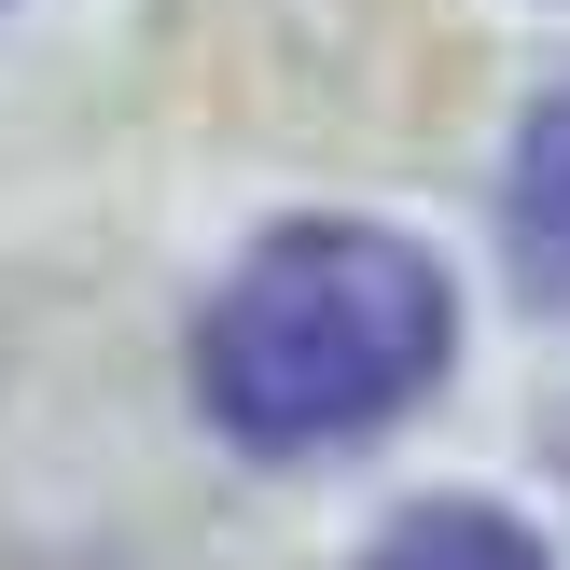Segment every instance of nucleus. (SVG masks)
Returning <instances> with one entry per match:
<instances>
[{
    "label": "nucleus",
    "mask_w": 570,
    "mask_h": 570,
    "mask_svg": "<svg viewBox=\"0 0 570 570\" xmlns=\"http://www.w3.org/2000/svg\"><path fill=\"white\" fill-rule=\"evenodd\" d=\"M362 570H557V557L529 543L515 515H488V501H417V515L390 529Z\"/></svg>",
    "instance_id": "obj_3"
},
{
    "label": "nucleus",
    "mask_w": 570,
    "mask_h": 570,
    "mask_svg": "<svg viewBox=\"0 0 570 570\" xmlns=\"http://www.w3.org/2000/svg\"><path fill=\"white\" fill-rule=\"evenodd\" d=\"M460 348V293L390 223H278L195 334V404L250 460H334L390 432Z\"/></svg>",
    "instance_id": "obj_1"
},
{
    "label": "nucleus",
    "mask_w": 570,
    "mask_h": 570,
    "mask_svg": "<svg viewBox=\"0 0 570 570\" xmlns=\"http://www.w3.org/2000/svg\"><path fill=\"white\" fill-rule=\"evenodd\" d=\"M501 223H515V265H529V293H557L570 306V83L543 111H529V139H515V181H501Z\"/></svg>",
    "instance_id": "obj_2"
}]
</instances>
